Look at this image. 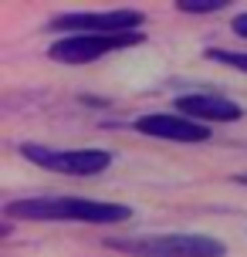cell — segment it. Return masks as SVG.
<instances>
[{"label":"cell","mask_w":247,"mask_h":257,"mask_svg":"<svg viewBox=\"0 0 247 257\" xmlns=\"http://www.w3.org/2000/svg\"><path fill=\"white\" fill-rule=\"evenodd\" d=\"M230 27H234V34H240V38H247V11L237 14L234 21H230Z\"/></svg>","instance_id":"obj_10"},{"label":"cell","mask_w":247,"mask_h":257,"mask_svg":"<svg viewBox=\"0 0 247 257\" xmlns=\"http://www.w3.org/2000/svg\"><path fill=\"white\" fill-rule=\"evenodd\" d=\"M240 183H247V176H240Z\"/></svg>","instance_id":"obj_11"},{"label":"cell","mask_w":247,"mask_h":257,"mask_svg":"<svg viewBox=\"0 0 247 257\" xmlns=\"http://www.w3.org/2000/svg\"><path fill=\"white\" fill-rule=\"evenodd\" d=\"M176 108L180 115L193 118V122H237L244 115V108L223 95H213V91H193V95H180L176 98Z\"/></svg>","instance_id":"obj_7"},{"label":"cell","mask_w":247,"mask_h":257,"mask_svg":"<svg viewBox=\"0 0 247 257\" xmlns=\"http://www.w3.org/2000/svg\"><path fill=\"white\" fill-rule=\"evenodd\" d=\"M21 156L31 159L34 166L65 173V176H95L112 166V153H105V149H54V146H41V142H24Z\"/></svg>","instance_id":"obj_3"},{"label":"cell","mask_w":247,"mask_h":257,"mask_svg":"<svg viewBox=\"0 0 247 257\" xmlns=\"http://www.w3.org/2000/svg\"><path fill=\"white\" fill-rule=\"evenodd\" d=\"M227 0H176V11L183 14H210V11H223Z\"/></svg>","instance_id":"obj_9"},{"label":"cell","mask_w":247,"mask_h":257,"mask_svg":"<svg viewBox=\"0 0 247 257\" xmlns=\"http://www.w3.org/2000/svg\"><path fill=\"white\" fill-rule=\"evenodd\" d=\"M4 213L21 220H78V223H126L132 217L129 206L88 196H27L11 200Z\"/></svg>","instance_id":"obj_1"},{"label":"cell","mask_w":247,"mask_h":257,"mask_svg":"<svg viewBox=\"0 0 247 257\" xmlns=\"http://www.w3.org/2000/svg\"><path fill=\"white\" fill-rule=\"evenodd\" d=\"M112 250L129 257H223L227 244L207 233H153V237H112Z\"/></svg>","instance_id":"obj_2"},{"label":"cell","mask_w":247,"mask_h":257,"mask_svg":"<svg viewBox=\"0 0 247 257\" xmlns=\"http://www.w3.org/2000/svg\"><path fill=\"white\" fill-rule=\"evenodd\" d=\"M207 58L217 64H227V68H237V71H244L247 75V54L240 51H223V48H207Z\"/></svg>","instance_id":"obj_8"},{"label":"cell","mask_w":247,"mask_h":257,"mask_svg":"<svg viewBox=\"0 0 247 257\" xmlns=\"http://www.w3.org/2000/svg\"><path fill=\"white\" fill-rule=\"evenodd\" d=\"M136 132L143 136H156L169 142H207L210 125H200L186 115H169V112H153V115L136 118Z\"/></svg>","instance_id":"obj_6"},{"label":"cell","mask_w":247,"mask_h":257,"mask_svg":"<svg viewBox=\"0 0 247 257\" xmlns=\"http://www.w3.org/2000/svg\"><path fill=\"white\" fill-rule=\"evenodd\" d=\"M143 27L139 11H68L51 21V31H71V34H129Z\"/></svg>","instance_id":"obj_5"},{"label":"cell","mask_w":247,"mask_h":257,"mask_svg":"<svg viewBox=\"0 0 247 257\" xmlns=\"http://www.w3.org/2000/svg\"><path fill=\"white\" fill-rule=\"evenodd\" d=\"M143 31H129V34H68V38L54 41L48 54L61 64H88L108 51H122L132 44H143Z\"/></svg>","instance_id":"obj_4"}]
</instances>
